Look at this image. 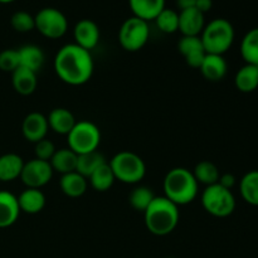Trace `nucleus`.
<instances>
[{"instance_id": "nucleus-1", "label": "nucleus", "mask_w": 258, "mask_h": 258, "mask_svg": "<svg viewBox=\"0 0 258 258\" xmlns=\"http://www.w3.org/2000/svg\"><path fill=\"white\" fill-rule=\"evenodd\" d=\"M55 75L70 86H82L91 80L95 70L92 54L76 43L60 48L54 57Z\"/></svg>"}, {"instance_id": "nucleus-2", "label": "nucleus", "mask_w": 258, "mask_h": 258, "mask_svg": "<svg viewBox=\"0 0 258 258\" xmlns=\"http://www.w3.org/2000/svg\"><path fill=\"white\" fill-rule=\"evenodd\" d=\"M164 197L178 207L186 206L196 201L199 193V184L193 171L186 168H174L166 173L163 181Z\"/></svg>"}, {"instance_id": "nucleus-3", "label": "nucleus", "mask_w": 258, "mask_h": 258, "mask_svg": "<svg viewBox=\"0 0 258 258\" xmlns=\"http://www.w3.org/2000/svg\"><path fill=\"white\" fill-rule=\"evenodd\" d=\"M180 219L179 207L165 197H155L144 212L145 226L154 236H168L176 228Z\"/></svg>"}, {"instance_id": "nucleus-4", "label": "nucleus", "mask_w": 258, "mask_h": 258, "mask_svg": "<svg viewBox=\"0 0 258 258\" xmlns=\"http://www.w3.org/2000/svg\"><path fill=\"white\" fill-rule=\"evenodd\" d=\"M207 54L223 55L234 42V28L227 19L217 18L206 24L201 34Z\"/></svg>"}, {"instance_id": "nucleus-5", "label": "nucleus", "mask_w": 258, "mask_h": 258, "mask_svg": "<svg viewBox=\"0 0 258 258\" xmlns=\"http://www.w3.org/2000/svg\"><path fill=\"white\" fill-rule=\"evenodd\" d=\"M116 180L123 184H138L145 178L146 164L133 151H120L108 161Z\"/></svg>"}, {"instance_id": "nucleus-6", "label": "nucleus", "mask_w": 258, "mask_h": 258, "mask_svg": "<svg viewBox=\"0 0 258 258\" xmlns=\"http://www.w3.org/2000/svg\"><path fill=\"white\" fill-rule=\"evenodd\" d=\"M204 211L217 218H226L236 209V198L229 189L223 188L218 183L206 186L201 196Z\"/></svg>"}, {"instance_id": "nucleus-7", "label": "nucleus", "mask_w": 258, "mask_h": 258, "mask_svg": "<svg viewBox=\"0 0 258 258\" xmlns=\"http://www.w3.org/2000/svg\"><path fill=\"white\" fill-rule=\"evenodd\" d=\"M68 148L77 155L96 151L101 143V131L91 121H77L75 127L67 135Z\"/></svg>"}, {"instance_id": "nucleus-8", "label": "nucleus", "mask_w": 258, "mask_h": 258, "mask_svg": "<svg viewBox=\"0 0 258 258\" xmlns=\"http://www.w3.org/2000/svg\"><path fill=\"white\" fill-rule=\"evenodd\" d=\"M150 37L149 23L136 17L126 19L118 30V42L126 52H138L143 49Z\"/></svg>"}, {"instance_id": "nucleus-9", "label": "nucleus", "mask_w": 258, "mask_h": 258, "mask_svg": "<svg viewBox=\"0 0 258 258\" xmlns=\"http://www.w3.org/2000/svg\"><path fill=\"white\" fill-rule=\"evenodd\" d=\"M35 29L48 39H58L67 33L68 20L55 8H43L34 17Z\"/></svg>"}, {"instance_id": "nucleus-10", "label": "nucleus", "mask_w": 258, "mask_h": 258, "mask_svg": "<svg viewBox=\"0 0 258 258\" xmlns=\"http://www.w3.org/2000/svg\"><path fill=\"white\" fill-rule=\"evenodd\" d=\"M53 173L54 171L49 161L34 158L28 163H24L22 174H20V180L27 188L40 189L52 180Z\"/></svg>"}, {"instance_id": "nucleus-11", "label": "nucleus", "mask_w": 258, "mask_h": 258, "mask_svg": "<svg viewBox=\"0 0 258 258\" xmlns=\"http://www.w3.org/2000/svg\"><path fill=\"white\" fill-rule=\"evenodd\" d=\"M178 50L185 59L186 64L193 68H198V70L207 55L201 37H184V35H181L178 42Z\"/></svg>"}, {"instance_id": "nucleus-12", "label": "nucleus", "mask_w": 258, "mask_h": 258, "mask_svg": "<svg viewBox=\"0 0 258 258\" xmlns=\"http://www.w3.org/2000/svg\"><path fill=\"white\" fill-rule=\"evenodd\" d=\"M48 130V120L43 113L40 112H30L24 117L22 123V133L25 140L29 143L37 144L38 141L47 138Z\"/></svg>"}, {"instance_id": "nucleus-13", "label": "nucleus", "mask_w": 258, "mask_h": 258, "mask_svg": "<svg viewBox=\"0 0 258 258\" xmlns=\"http://www.w3.org/2000/svg\"><path fill=\"white\" fill-rule=\"evenodd\" d=\"M73 37H75L76 44L91 52V49L97 47L98 42H100V28L93 20L82 19L75 25Z\"/></svg>"}, {"instance_id": "nucleus-14", "label": "nucleus", "mask_w": 258, "mask_h": 258, "mask_svg": "<svg viewBox=\"0 0 258 258\" xmlns=\"http://www.w3.org/2000/svg\"><path fill=\"white\" fill-rule=\"evenodd\" d=\"M206 27L203 13L196 8L179 12V32L184 37H201Z\"/></svg>"}, {"instance_id": "nucleus-15", "label": "nucleus", "mask_w": 258, "mask_h": 258, "mask_svg": "<svg viewBox=\"0 0 258 258\" xmlns=\"http://www.w3.org/2000/svg\"><path fill=\"white\" fill-rule=\"evenodd\" d=\"M18 197L8 190H0V228H8L18 221L20 216Z\"/></svg>"}, {"instance_id": "nucleus-16", "label": "nucleus", "mask_w": 258, "mask_h": 258, "mask_svg": "<svg viewBox=\"0 0 258 258\" xmlns=\"http://www.w3.org/2000/svg\"><path fill=\"white\" fill-rule=\"evenodd\" d=\"M199 70L207 81L218 82L226 77L228 64H227V60L224 59L223 55L207 54Z\"/></svg>"}, {"instance_id": "nucleus-17", "label": "nucleus", "mask_w": 258, "mask_h": 258, "mask_svg": "<svg viewBox=\"0 0 258 258\" xmlns=\"http://www.w3.org/2000/svg\"><path fill=\"white\" fill-rule=\"evenodd\" d=\"M47 120L50 130L54 131L58 135L66 136L71 133V130L75 127L76 122H77L75 115L68 108L64 107L53 108L48 115Z\"/></svg>"}, {"instance_id": "nucleus-18", "label": "nucleus", "mask_w": 258, "mask_h": 258, "mask_svg": "<svg viewBox=\"0 0 258 258\" xmlns=\"http://www.w3.org/2000/svg\"><path fill=\"white\" fill-rule=\"evenodd\" d=\"M128 7L134 17L149 23L165 9V0H128Z\"/></svg>"}, {"instance_id": "nucleus-19", "label": "nucleus", "mask_w": 258, "mask_h": 258, "mask_svg": "<svg viewBox=\"0 0 258 258\" xmlns=\"http://www.w3.org/2000/svg\"><path fill=\"white\" fill-rule=\"evenodd\" d=\"M45 202L47 199L40 189L27 188L18 197L20 212L27 214H38L42 212L45 207Z\"/></svg>"}, {"instance_id": "nucleus-20", "label": "nucleus", "mask_w": 258, "mask_h": 258, "mask_svg": "<svg viewBox=\"0 0 258 258\" xmlns=\"http://www.w3.org/2000/svg\"><path fill=\"white\" fill-rule=\"evenodd\" d=\"M12 83L15 92H18L22 96H30L37 90V73L28 70V68L18 67L12 73Z\"/></svg>"}, {"instance_id": "nucleus-21", "label": "nucleus", "mask_w": 258, "mask_h": 258, "mask_svg": "<svg viewBox=\"0 0 258 258\" xmlns=\"http://www.w3.org/2000/svg\"><path fill=\"white\" fill-rule=\"evenodd\" d=\"M59 186L64 196L70 198H80L87 191L88 179L77 171H72L60 176Z\"/></svg>"}, {"instance_id": "nucleus-22", "label": "nucleus", "mask_w": 258, "mask_h": 258, "mask_svg": "<svg viewBox=\"0 0 258 258\" xmlns=\"http://www.w3.org/2000/svg\"><path fill=\"white\" fill-rule=\"evenodd\" d=\"M24 160L14 153H8L0 156V181H13L20 178Z\"/></svg>"}, {"instance_id": "nucleus-23", "label": "nucleus", "mask_w": 258, "mask_h": 258, "mask_svg": "<svg viewBox=\"0 0 258 258\" xmlns=\"http://www.w3.org/2000/svg\"><path fill=\"white\" fill-rule=\"evenodd\" d=\"M19 52L20 67L28 68L37 73L44 64V52L42 48L34 44H27L18 49Z\"/></svg>"}, {"instance_id": "nucleus-24", "label": "nucleus", "mask_w": 258, "mask_h": 258, "mask_svg": "<svg viewBox=\"0 0 258 258\" xmlns=\"http://www.w3.org/2000/svg\"><path fill=\"white\" fill-rule=\"evenodd\" d=\"M77 154H76L75 151L71 150L70 148H64L55 151L49 163L53 171H58L59 174L64 175V174L76 171V168H77Z\"/></svg>"}, {"instance_id": "nucleus-25", "label": "nucleus", "mask_w": 258, "mask_h": 258, "mask_svg": "<svg viewBox=\"0 0 258 258\" xmlns=\"http://www.w3.org/2000/svg\"><path fill=\"white\" fill-rule=\"evenodd\" d=\"M237 90L243 93H251L258 87V68L253 64H244L239 68L234 78Z\"/></svg>"}, {"instance_id": "nucleus-26", "label": "nucleus", "mask_w": 258, "mask_h": 258, "mask_svg": "<svg viewBox=\"0 0 258 258\" xmlns=\"http://www.w3.org/2000/svg\"><path fill=\"white\" fill-rule=\"evenodd\" d=\"M105 163H107V160H106L105 156H103L98 150L92 151V153L82 154V155H78L76 171L88 179L93 173H95L96 169H98Z\"/></svg>"}, {"instance_id": "nucleus-27", "label": "nucleus", "mask_w": 258, "mask_h": 258, "mask_svg": "<svg viewBox=\"0 0 258 258\" xmlns=\"http://www.w3.org/2000/svg\"><path fill=\"white\" fill-rule=\"evenodd\" d=\"M193 175L198 184H204L206 186H209L218 183L221 173L216 164L209 160H203L197 164L193 170Z\"/></svg>"}, {"instance_id": "nucleus-28", "label": "nucleus", "mask_w": 258, "mask_h": 258, "mask_svg": "<svg viewBox=\"0 0 258 258\" xmlns=\"http://www.w3.org/2000/svg\"><path fill=\"white\" fill-rule=\"evenodd\" d=\"M116 178L112 173L110 164L105 163L101 165L100 168L96 169L95 173L88 178L91 186L95 189L96 191H107L112 188L113 183H115Z\"/></svg>"}, {"instance_id": "nucleus-29", "label": "nucleus", "mask_w": 258, "mask_h": 258, "mask_svg": "<svg viewBox=\"0 0 258 258\" xmlns=\"http://www.w3.org/2000/svg\"><path fill=\"white\" fill-rule=\"evenodd\" d=\"M239 50L246 64H258V28H253L246 33Z\"/></svg>"}, {"instance_id": "nucleus-30", "label": "nucleus", "mask_w": 258, "mask_h": 258, "mask_svg": "<svg viewBox=\"0 0 258 258\" xmlns=\"http://www.w3.org/2000/svg\"><path fill=\"white\" fill-rule=\"evenodd\" d=\"M239 191L247 203L258 207V170L248 171L241 179Z\"/></svg>"}, {"instance_id": "nucleus-31", "label": "nucleus", "mask_w": 258, "mask_h": 258, "mask_svg": "<svg viewBox=\"0 0 258 258\" xmlns=\"http://www.w3.org/2000/svg\"><path fill=\"white\" fill-rule=\"evenodd\" d=\"M155 194L150 188L144 185H139L131 190L128 194V203H130L131 208L135 209L138 212H145L148 207L153 203L155 199Z\"/></svg>"}, {"instance_id": "nucleus-32", "label": "nucleus", "mask_w": 258, "mask_h": 258, "mask_svg": "<svg viewBox=\"0 0 258 258\" xmlns=\"http://www.w3.org/2000/svg\"><path fill=\"white\" fill-rule=\"evenodd\" d=\"M156 27L166 34H173L179 29V13L174 9H164L155 18Z\"/></svg>"}, {"instance_id": "nucleus-33", "label": "nucleus", "mask_w": 258, "mask_h": 258, "mask_svg": "<svg viewBox=\"0 0 258 258\" xmlns=\"http://www.w3.org/2000/svg\"><path fill=\"white\" fill-rule=\"evenodd\" d=\"M10 24H12L13 29L17 30L19 33H28L30 30L35 29V20L30 13L20 10V12H15L12 15L10 19Z\"/></svg>"}, {"instance_id": "nucleus-34", "label": "nucleus", "mask_w": 258, "mask_h": 258, "mask_svg": "<svg viewBox=\"0 0 258 258\" xmlns=\"http://www.w3.org/2000/svg\"><path fill=\"white\" fill-rule=\"evenodd\" d=\"M18 67H20L18 49H5L0 52V70L3 72L13 73Z\"/></svg>"}, {"instance_id": "nucleus-35", "label": "nucleus", "mask_w": 258, "mask_h": 258, "mask_svg": "<svg viewBox=\"0 0 258 258\" xmlns=\"http://www.w3.org/2000/svg\"><path fill=\"white\" fill-rule=\"evenodd\" d=\"M34 145H35L34 146L35 158L39 159V160L50 161V159L53 158L54 153L57 151L54 144H53L50 140H48L47 138L38 141V143L34 144Z\"/></svg>"}, {"instance_id": "nucleus-36", "label": "nucleus", "mask_w": 258, "mask_h": 258, "mask_svg": "<svg viewBox=\"0 0 258 258\" xmlns=\"http://www.w3.org/2000/svg\"><path fill=\"white\" fill-rule=\"evenodd\" d=\"M218 184H219V185L223 186V188L232 190V188L236 185V176H234L233 174H231V173L221 174V176H219Z\"/></svg>"}, {"instance_id": "nucleus-37", "label": "nucleus", "mask_w": 258, "mask_h": 258, "mask_svg": "<svg viewBox=\"0 0 258 258\" xmlns=\"http://www.w3.org/2000/svg\"><path fill=\"white\" fill-rule=\"evenodd\" d=\"M212 7H213V2L212 0H197L196 3V9H198L203 14L208 13L212 9Z\"/></svg>"}, {"instance_id": "nucleus-38", "label": "nucleus", "mask_w": 258, "mask_h": 258, "mask_svg": "<svg viewBox=\"0 0 258 258\" xmlns=\"http://www.w3.org/2000/svg\"><path fill=\"white\" fill-rule=\"evenodd\" d=\"M197 0H176V5L181 10L190 9V8H196Z\"/></svg>"}, {"instance_id": "nucleus-39", "label": "nucleus", "mask_w": 258, "mask_h": 258, "mask_svg": "<svg viewBox=\"0 0 258 258\" xmlns=\"http://www.w3.org/2000/svg\"><path fill=\"white\" fill-rule=\"evenodd\" d=\"M13 2H15V0H0L2 4H9V3H13Z\"/></svg>"}, {"instance_id": "nucleus-40", "label": "nucleus", "mask_w": 258, "mask_h": 258, "mask_svg": "<svg viewBox=\"0 0 258 258\" xmlns=\"http://www.w3.org/2000/svg\"><path fill=\"white\" fill-rule=\"evenodd\" d=\"M256 67H257V68H258V64H257V66H256Z\"/></svg>"}]
</instances>
